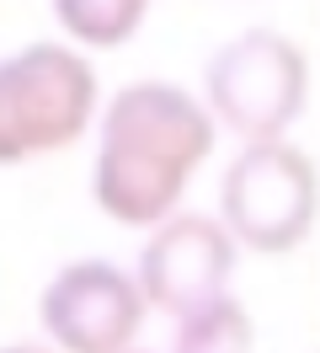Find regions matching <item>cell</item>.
I'll list each match as a JSON object with an SVG mask.
<instances>
[{
    "label": "cell",
    "instance_id": "cell-2",
    "mask_svg": "<svg viewBox=\"0 0 320 353\" xmlns=\"http://www.w3.org/2000/svg\"><path fill=\"white\" fill-rule=\"evenodd\" d=\"M310 97V59L288 32L246 27L203 65V108L235 139H283Z\"/></svg>",
    "mask_w": 320,
    "mask_h": 353
},
{
    "label": "cell",
    "instance_id": "cell-3",
    "mask_svg": "<svg viewBox=\"0 0 320 353\" xmlns=\"http://www.w3.org/2000/svg\"><path fill=\"white\" fill-rule=\"evenodd\" d=\"M96 70L70 43H27L0 59V166L75 145L96 118Z\"/></svg>",
    "mask_w": 320,
    "mask_h": 353
},
{
    "label": "cell",
    "instance_id": "cell-8",
    "mask_svg": "<svg viewBox=\"0 0 320 353\" xmlns=\"http://www.w3.org/2000/svg\"><path fill=\"white\" fill-rule=\"evenodd\" d=\"M54 22L85 48H118L128 43L155 0H48Z\"/></svg>",
    "mask_w": 320,
    "mask_h": 353
},
{
    "label": "cell",
    "instance_id": "cell-9",
    "mask_svg": "<svg viewBox=\"0 0 320 353\" xmlns=\"http://www.w3.org/2000/svg\"><path fill=\"white\" fill-rule=\"evenodd\" d=\"M0 353H54V348H48V343H6Z\"/></svg>",
    "mask_w": 320,
    "mask_h": 353
},
{
    "label": "cell",
    "instance_id": "cell-6",
    "mask_svg": "<svg viewBox=\"0 0 320 353\" xmlns=\"http://www.w3.org/2000/svg\"><path fill=\"white\" fill-rule=\"evenodd\" d=\"M235 273V241L213 214H176L149 225V241L139 252L134 284L145 294V305L182 316V310L203 305L213 294L230 289Z\"/></svg>",
    "mask_w": 320,
    "mask_h": 353
},
{
    "label": "cell",
    "instance_id": "cell-4",
    "mask_svg": "<svg viewBox=\"0 0 320 353\" xmlns=\"http://www.w3.org/2000/svg\"><path fill=\"white\" fill-rule=\"evenodd\" d=\"M219 225L235 246L262 257H288L315 225V166L288 139H251L224 166Z\"/></svg>",
    "mask_w": 320,
    "mask_h": 353
},
{
    "label": "cell",
    "instance_id": "cell-10",
    "mask_svg": "<svg viewBox=\"0 0 320 353\" xmlns=\"http://www.w3.org/2000/svg\"><path fill=\"white\" fill-rule=\"evenodd\" d=\"M118 353H149V348H134V343H128V348H118Z\"/></svg>",
    "mask_w": 320,
    "mask_h": 353
},
{
    "label": "cell",
    "instance_id": "cell-7",
    "mask_svg": "<svg viewBox=\"0 0 320 353\" xmlns=\"http://www.w3.org/2000/svg\"><path fill=\"white\" fill-rule=\"evenodd\" d=\"M171 321H176L171 353H251V343H256L251 316H246V305L230 289L203 300V305L182 310V316H171Z\"/></svg>",
    "mask_w": 320,
    "mask_h": 353
},
{
    "label": "cell",
    "instance_id": "cell-1",
    "mask_svg": "<svg viewBox=\"0 0 320 353\" xmlns=\"http://www.w3.org/2000/svg\"><path fill=\"white\" fill-rule=\"evenodd\" d=\"M96 123L91 199L107 220L149 230L182 203L192 172L213 155L209 108L176 81H134L112 91Z\"/></svg>",
    "mask_w": 320,
    "mask_h": 353
},
{
    "label": "cell",
    "instance_id": "cell-5",
    "mask_svg": "<svg viewBox=\"0 0 320 353\" xmlns=\"http://www.w3.org/2000/svg\"><path fill=\"white\" fill-rule=\"evenodd\" d=\"M145 294L107 257L64 263L38 294V321L54 353H118L145 327Z\"/></svg>",
    "mask_w": 320,
    "mask_h": 353
}]
</instances>
